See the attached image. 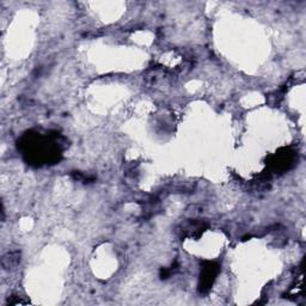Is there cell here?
<instances>
[{"mask_svg":"<svg viewBox=\"0 0 306 306\" xmlns=\"http://www.w3.org/2000/svg\"><path fill=\"white\" fill-rule=\"evenodd\" d=\"M19 260H21V254L19 253H8L3 257L2 265L4 269H11L18 265Z\"/></svg>","mask_w":306,"mask_h":306,"instance_id":"cell-2","label":"cell"},{"mask_svg":"<svg viewBox=\"0 0 306 306\" xmlns=\"http://www.w3.org/2000/svg\"><path fill=\"white\" fill-rule=\"evenodd\" d=\"M219 272V266L214 262H207L202 268L201 275H200V291L207 292L211 286L213 285L215 276Z\"/></svg>","mask_w":306,"mask_h":306,"instance_id":"cell-1","label":"cell"}]
</instances>
